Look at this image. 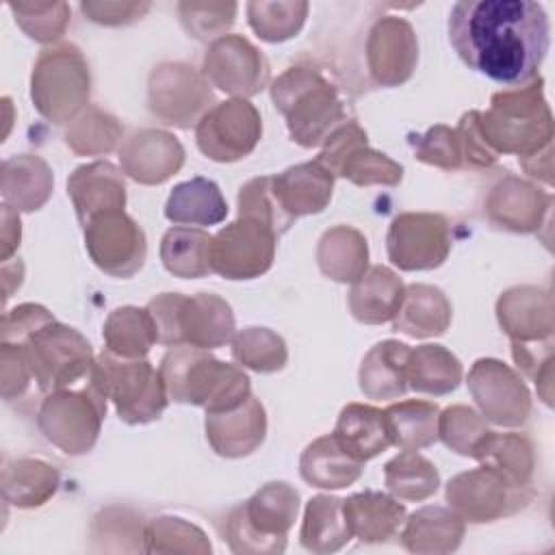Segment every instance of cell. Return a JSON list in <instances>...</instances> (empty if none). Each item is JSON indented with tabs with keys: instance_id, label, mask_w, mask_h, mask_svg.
<instances>
[{
	"instance_id": "27",
	"label": "cell",
	"mask_w": 555,
	"mask_h": 555,
	"mask_svg": "<svg viewBox=\"0 0 555 555\" xmlns=\"http://www.w3.org/2000/svg\"><path fill=\"white\" fill-rule=\"evenodd\" d=\"M343 512L351 538L377 544L395 538L405 522V505L392 494L364 490L343 501Z\"/></svg>"
},
{
	"instance_id": "52",
	"label": "cell",
	"mask_w": 555,
	"mask_h": 555,
	"mask_svg": "<svg viewBox=\"0 0 555 555\" xmlns=\"http://www.w3.org/2000/svg\"><path fill=\"white\" fill-rule=\"evenodd\" d=\"M15 15V22L24 28V33L41 43L56 41L69 22V9L63 2H46V4H9Z\"/></svg>"
},
{
	"instance_id": "16",
	"label": "cell",
	"mask_w": 555,
	"mask_h": 555,
	"mask_svg": "<svg viewBox=\"0 0 555 555\" xmlns=\"http://www.w3.org/2000/svg\"><path fill=\"white\" fill-rule=\"evenodd\" d=\"M527 501V488H514L483 464L447 483V503L464 522H492L518 512Z\"/></svg>"
},
{
	"instance_id": "44",
	"label": "cell",
	"mask_w": 555,
	"mask_h": 555,
	"mask_svg": "<svg viewBox=\"0 0 555 555\" xmlns=\"http://www.w3.org/2000/svg\"><path fill=\"white\" fill-rule=\"evenodd\" d=\"M384 483L399 501H425L436 494L440 477L427 457L403 449L384 466Z\"/></svg>"
},
{
	"instance_id": "48",
	"label": "cell",
	"mask_w": 555,
	"mask_h": 555,
	"mask_svg": "<svg viewBox=\"0 0 555 555\" xmlns=\"http://www.w3.org/2000/svg\"><path fill=\"white\" fill-rule=\"evenodd\" d=\"M145 551L150 553H210L202 529L178 516H158L145 527Z\"/></svg>"
},
{
	"instance_id": "53",
	"label": "cell",
	"mask_w": 555,
	"mask_h": 555,
	"mask_svg": "<svg viewBox=\"0 0 555 555\" xmlns=\"http://www.w3.org/2000/svg\"><path fill=\"white\" fill-rule=\"evenodd\" d=\"M410 145L418 160L440 167V169H460L462 163V145L455 128L449 126H431L423 134H410Z\"/></svg>"
},
{
	"instance_id": "28",
	"label": "cell",
	"mask_w": 555,
	"mask_h": 555,
	"mask_svg": "<svg viewBox=\"0 0 555 555\" xmlns=\"http://www.w3.org/2000/svg\"><path fill=\"white\" fill-rule=\"evenodd\" d=\"M405 295L403 282L384 264L366 269L351 286L349 310L366 325H382L395 319Z\"/></svg>"
},
{
	"instance_id": "24",
	"label": "cell",
	"mask_w": 555,
	"mask_h": 555,
	"mask_svg": "<svg viewBox=\"0 0 555 555\" xmlns=\"http://www.w3.org/2000/svg\"><path fill=\"white\" fill-rule=\"evenodd\" d=\"M67 195L72 197L78 221L87 225L98 215L124 210L126 182L115 165L93 160L74 169L67 180Z\"/></svg>"
},
{
	"instance_id": "30",
	"label": "cell",
	"mask_w": 555,
	"mask_h": 555,
	"mask_svg": "<svg viewBox=\"0 0 555 555\" xmlns=\"http://www.w3.org/2000/svg\"><path fill=\"white\" fill-rule=\"evenodd\" d=\"M464 525L466 522L451 507L427 505L403 522L401 544L410 553H451L464 538Z\"/></svg>"
},
{
	"instance_id": "19",
	"label": "cell",
	"mask_w": 555,
	"mask_h": 555,
	"mask_svg": "<svg viewBox=\"0 0 555 555\" xmlns=\"http://www.w3.org/2000/svg\"><path fill=\"white\" fill-rule=\"evenodd\" d=\"M202 74L223 93L247 98L264 89L269 80V63L245 37L223 35L208 46Z\"/></svg>"
},
{
	"instance_id": "45",
	"label": "cell",
	"mask_w": 555,
	"mask_h": 555,
	"mask_svg": "<svg viewBox=\"0 0 555 555\" xmlns=\"http://www.w3.org/2000/svg\"><path fill=\"white\" fill-rule=\"evenodd\" d=\"M119 139L121 126L117 119L95 106H87V111H82L65 132V143L69 150L82 156L108 154L115 150Z\"/></svg>"
},
{
	"instance_id": "25",
	"label": "cell",
	"mask_w": 555,
	"mask_h": 555,
	"mask_svg": "<svg viewBox=\"0 0 555 555\" xmlns=\"http://www.w3.org/2000/svg\"><path fill=\"white\" fill-rule=\"evenodd\" d=\"M496 317L512 340H548L555 327V308L548 291L538 286H516L496 301Z\"/></svg>"
},
{
	"instance_id": "7",
	"label": "cell",
	"mask_w": 555,
	"mask_h": 555,
	"mask_svg": "<svg viewBox=\"0 0 555 555\" xmlns=\"http://www.w3.org/2000/svg\"><path fill=\"white\" fill-rule=\"evenodd\" d=\"M299 494L286 481L264 483L245 503L230 509L225 540L234 553H282L297 520Z\"/></svg>"
},
{
	"instance_id": "56",
	"label": "cell",
	"mask_w": 555,
	"mask_h": 555,
	"mask_svg": "<svg viewBox=\"0 0 555 555\" xmlns=\"http://www.w3.org/2000/svg\"><path fill=\"white\" fill-rule=\"evenodd\" d=\"M52 312H48L39 304H22L2 317V343H20L24 336L52 321Z\"/></svg>"
},
{
	"instance_id": "39",
	"label": "cell",
	"mask_w": 555,
	"mask_h": 555,
	"mask_svg": "<svg viewBox=\"0 0 555 555\" xmlns=\"http://www.w3.org/2000/svg\"><path fill=\"white\" fill-rule=\"evenodd\" d=\"M351 540V531L345 520L343 499L319 494L312 496L304 512L299 542L310 553H336Z\"/></svg>"
},
{
	"instance_id": "47",
	"label": "cell",
	"mask_w": 555,
	"mask_h": 555,
	"mask_svg": "<svg viewBox=\"0 0 555 555\" xmlns=\"http://www.w3.org/2000/svg\"><path fill=\"white\" fill-rule=\"evenodd\" d=\"M308 13V2H249L247 20L264 41H284L299 33Z\"/></svg>"
},
{
	"instance_id": "29",
	"label": "cell",
	"mask_w": 555,
	"mask_h": 555,
	"mask_svg": "<svg viewBox=\"0 0 555 555\" xmlns=\"http://www.w3.org/2000/svg\"><path fill=\"white\" fill-rule=\"evenodd\" d=\"M364 462L356 460L347 453L334 434L321 436L312 440L301 457H299V473L306 483L325 490L347 488L360 479Z\"/></svg>"
},
{
	"instance_id": "38",
	"label": "cell",
	"mask_w": 555,
	"mask_h": 555,
	"mask_svg": "<svg viewBox=\"0 0 555 555\" xmlns=\"http://www.w3.org/2000/svg\"><path fill=\"white\" fill-rule=\"evenodd\" d=\"M405 377L414 392L449 395L462 382V362L442 345H421L410 349Z\"/></svg>"
},
{
	"instance_id": "26",
	"label": "cell",
	"mask_w": 555,
	"mask_h": 555,
	"mask_svg": "<svg viewBox=\"0 0 555 555\" xmlns=\"http://www.w3.org/2000/svg\"><path fill=\"white\" fill-rule=\"evenodd\" d=\"M271 186L282 210L297 219L304 215H317L330 204L334 176L321 163L310 160L271 176Z\"/></svg>"
},
{
	"instance_id": "8",
	"label": "cell",
	"mask_w": 555,
	"mask_h": 555,
	"mask_svg": "<svg viewBox=\"0 0 555 555\" xmlns=\"http://www.w3.org/2000/svg\"><path fill=\"white\" fill-rule=\"evenodd\" d=\"M20 347L37 388L46 395L65 390L74 382L91 373L95 362L89 340L74 327L56 319L43 323L20 343Z\"/></svg>"
},
{
	"instance_id": "4",
	"label": "cell",
	"mask_w": 555,
	"mask_h": 555,
	"mask_svg": "<svg viewBox=\"0 0 555 555\" xmlns=\"http://www.w3.org/2000/svg\"><path fill=\"white\" fill-rule=\"evenodd\" d=\"M479 130L496 154L527 158L553 145V117L542 78L538 76L527 85L494 93L490 108L479 113Z\"/></svg>"
},
{
	"instance_id": "50",
	"label": "cell",
	"mask_w": 555,
	"mask_h": 555,
	"mask_svg": "<svg viewBox=\"0 0 555 555\" xmlns=\"http://www.w3.org/2000/svg\"><path fill=\"white\" fill-rule=\"evenodd\" d=\"M238 217H249L256 219L264 225H269L278 236H282L291 225L293 217H288L280 202L273 195L271 186V176L254 178L247 184L241 186L238 191Z\"/></svg>"
},
{
	"instance_id": "20",
	"label": "cell",
	"mask_w": 555,
	"mask_h": 555,
	"mask_svg": "<svg viewBox=\"0 0 555 555\" xmlns=\"http://www.w3.org/2000/svg\"><path fill=\"white\" fill-rule=\"evenodd\" d=\"M418 43L412 26L395 15L373 24L366 39V63L373 80L382 87L405 82L416 65Z\"/></svg>"
},
{
	"instance_id": "2",
	"label": "cell",
	"mask_w": 555,
	"mask_h": 555,
	"mask_svg": "<svg viewBox=\"0 0 555 555\" xmlns=\"http://www.w3.org/2000/svg\"><path fill=\"white\" fill-rule=\"evenodd\" d=\"M158 371L169 401L199 405L206 412L236 408L251 395L243 369L217 360L206 349L173 347L163 356Z\"/></svg>"
},
{
	"instance_id": "22",
	"label": "cell",
	"mask_w": 555,
	"mask_h": 555,
	"mask_svg": "<svg viewBox=\"0 0 555 555\" xmlns=\"http://www.w3.org/2000/svg\"><path fill=\"white\" fill-rule=\"evenodd\" d=\"M553 195L540 191L531 182L516 176H505L492 186L486 199L488 219L509 232H535L548 215Z\"/></svg>"
},
{
	"instance_id": "33",
	"label": "cell",
	"mask_w": 555,
	"mask_h": 555,
	"mask_svg": "<svg viewBox=\"0 0 555 555\" xmlns=\"http://www.w3.org/2000/svg\"><path fill=\"white\" fill-rule=\"evenodd\" d=\"M52 184V171L39 156L20 154L2 163V199L13 210H39L48 202Z\"/></svg>"
},
{
	"instance_id": "12",
	"label": "cell",
	"mask_w": 555,
	"mask_h": 555,
	"mask_svg": "<svg viewBox=\"0 0 555 555\" xmlns=\"http://www.w3.org/2000/svg\"><path fill=\"white\" fill-rule=\"evenodd\" d=\"M317 163H321L332 176L347 178L358 186H397L403 178V167L384 152L373 150L366 132L356 121L343 124L323 143Z\"/></svg>"
},
{
	"instance_id": "18",
	"label": "cell",
	"mask_w": 555,
	"mask_h": 555,
	"mask_svg": "<svg viewBox=\"0 0 555 555\" xmlns=\"http://www.w3.org/2000/svg\"><path fill=\"white\" fill-rule=\"evenodd\" d=\"M468 390L481 416L496 425L518 427L531 414V395L522 377L501 360H477L468 371Z\"/></svg>"
},
{
	"instance_id": "15",
	"label": "cell",
	"mask_w": 555,
	"mask_h": 555,
	"mask_svg": "<svg viewBox=\"0 0 555 555\" xmlns=\"http://www.w3.org/2000/svg\"><path fill=\"white\" fill-rule=\"evenodd\" d=\"M386 251L401 271L436 269L451 251V225L438 212H401L388 228Z\"/></svg>"
},
{
	"instance_id": "46",
	"label": "cell",
	"mask_w": 555,
	"mask_h": 555,
	"mask_svg": "<svg viewBox=\"0 0 555 555\" xmlns=\"http://www.w3.org/2000/svg\"><path fill=\"white\" fill-rule=\"evenodd\" d=\"M232 356L241 366L258 373H275L286 364V345L282 336L267 327H245L232 338Z\"/></svg>"
},
{
	"instance_id": "1",
	"label": "cell",
	"mask_w": 555,
	"mask_h": 555,
	"mask_svg": "<svg viewBox=\"0 0 555 555\" xmlns=\"http://www.w3.org/2000/svg\"><path fill=\"white\" fill-rule=\"evenodd\" d=\"M449 41L470 69L520 87L538 78L551 24L531 0H460L449 13Z\"/></svg>"
},
{
	"instance_id": "55",
	"label": "cell",
	"mask_w": 555,
	"mask_h": 555,
	"mask_svg": "<svg viewBox=\"0 0 555 555\" xmlns=\"http://www.w3.org/2000/svg\"><path fill=\"white\" fill-rule=\"evenodd\" d=\"M462 145V163L464 167H492L499 154L486 143L479 130V111H468L462 115L455 128Z\"/></svg>"
},
{
	"instance_id": "3",
	"label": "cell",
	"mask_w": 555,
	"mask_h": 555,
	"mask_svg": "<svg viewBox=\"0 0 555 555\" xmlns=\"http://www.w3.org/2000/svg\"><path fill=\"white\" fill-rule=\"evenodd\" d=\"M271 100L301 147L325 143L347 124L345 104L330 80L310 65H293L271 85Z\"/></svg>"
},
{
	"instance_id": "54",
	"label": "cell",
	"mask_w": 555,
	"mask_h": 555,
	"mask_svg": "<svg viewBox=\"0 0 555 555\" xmlns=\"http://www.w3.org/2000/svg\"><path fill=\"white\" fill-rule=\"evenodd\" d=\"M512 356L518 369L525 371L538 386V392L546 405L553 403V340H512Z\"/></svg>"
},
{
	"instance_id": "51",
	"label": "cell",
	"mask_w": 555,
	"mask_h": 555,
	"mask_svg": "<svg viewBox=\"0 0 555 555\" xmlns=\"http://www.w3.org/2000/svg\"><path fill=\"white\" fill-rule=\"evenodd\" d=\"M182 26L199 41H217L232 26L236 4L234 2H180L178 4Z\"/></svg>"
},
{
	"instance_id": "42",
	"label": "cell",
	"mask_w": 555,
	"mask_h": 555,
	"mask_svg": "<svg viewBox=\"0 0 555 555\" xmlns=\"http://www.w3.org/2000/svg\"><path fill=\"white\" fill-rule=\"evenodd\" d=\"M59 488V473L41 460L22 457L2 470V496L17 507H39Z\"/></svg>"
},
{
	"instance_id": "6",
	"label": "cell",
	"mask_w": 555,
	"mask_h": 555,
	"mask_svg": "<svg viewBox=\"0 0 555 555\" xmlns=\"http://www.w3.org/2000/svg\"><path fill=\"white\" fill-rule=\"evenodd\" d=\"M89 386L113 401L119 418L128 425L156 421L169 403L160 371L145 358H119L102 351L91 366Z\"/></svg>"
},
{
	"instance_id": "17",
	"label": "cell",
	"mask_w": 555,
	"mask_h": 555,
	"mask_svg": "<svg viewBox=\"0 0 555 555\" xmlns=\"http://www.w3.org/2000/svg\"><path fill=\"white\" fill-rule=\"evenodd\" d=\"M85 228L91 260L113 278H132L145 262L147 243L139 223L124 210L93 217Z\"/></svg>"
},
{
	"instance_id": "36",
	"label": "cell",
	"mask_w": 555,
	"mask_h": 555,
	"mask_svg": "<svg viewBox=\"0 0 555 555\" xmlns=\"http://www.w3.org/2000/svg\"><path fill=\"white\" fill-rule=\"evenodd\" d=\"M225 215L228 204L217 182L199 176L176 184L165 204V217L178 225H215Z\"/></svg>"
},
{
	"instance_id": "40",
	"label": "cell",
	"mask_w": 555,
	"mask_h": 555,
	"mask_svg": "<svg viewBox=\"0 0 555 555\" xmlns=\"http://www.w3.org/2000/svg\"><path fill=\"white\" fill-rule=\"evenodd\" d=\"M438 405L434 401L408 399L384 410L390 442L401 451H418L438 440Z\"/></svg>"
},
{
	"instance_id": "32",
	"label": "cell",
	"mask_w": 555,
	"mask_h": 555,
	"mask_svg": "<svg viewBox=\"0 0 555 555\" xmlns=\"http://www.w3.org/2000/svg\"><path fill=\"white\" fill-rule=\"evenodd\" d=\"M410 347L399 340H382L364 356L358 373L360 390L369 399H399L408 390Z\"/></svg>"
},
{
	"instance_id": "37",
	"label": "cell",
	"mask_w": 555,
	"mask_h": 555,
	"mask_svg": "<svg viewBox=\"0 0 555 555\" xmlns=\"http://www.w3.org/2000/svg\"><path fill=\"white\" fill-rule=\"evenodd\" d=\"M317 262L321 273L330 280L340 284H353L369 264L366 238L349 225L330 228L319 241Z\"/></svg>"
},
{
	"instance_id": "58",
	"label": "cell",
	"mask_w": 555,
	"mask_h": 555,
	"mask_svg": "<svg viewBox=\"0 0 555 555\" xmlns=\"http://www.w3.org/2000/svg\"><path fill=\"white\" fill-rule=\"evenodd\" d=\"M82 13L98 24H106V26H119V24H128L134 22L137 17H141L150 4H137V2H82L80 4Z\"/></svg>"
},
{
	"instance_id": "14",
	"label": "cell",
	"mask_w": 555,
	"mask_h": 555,
	"mask_svg": "<svg viewBox=\"0 0 555 555\" xmlns=\"http://www.w3.org/2000/svg\"><path fill=\"white\" fill-rule=\"evenodd\" d=\"M150 111L169 126L191 128L208 111L212 102L210 82L204 74L184 63H160L147 82Z\"/></svg>"
},
{
	"instance_id": "11",
	"label": "cell",
	"mask_w": 555,
	"mask_h": 555,
	"mask_svg": "<svg viewBox=\"0 0 555 555\" xmlns=\"http://www.w3.org/2000/svg\"><path fill=\"white\" fill-rule=\"evenodd\" d=\"M262 134L260 113L245 98L219 102L195 126V143L217 163H234L254 152Z\"/></svg>"
},
{
	"instance_id": "41",
	"label": "cell",
	"mask_w": 555,
	"mask_h": 555,
	"mask_svg": "<svg viewBox=\"0 0 555 555\" xmlns=\"http://www.w3.org/2000/svg\"><path fill=\"white\" fill-rule=\"evenodd\" d=\"M212 236L197 228L173 225L160 241V260L176 278H204L212 271L210 264Z\"/></svg>"
},
{
	"instance_id": "35",
	"label": "cell",
	"mask_w": 555,
	"mask_h": 555,
	"mask_svg": "<svg viewBox=\"0 0 555 555\" xmlns=\"http://www.w3.org/2000/svg\"><path fill=\"white\" fill-rule=\"evenodd\" d=\"M473 457L499 473L514 488H527L535 468L533 444L522 434L488 431L475 447Z\"/></svg>"
},
{
	"instance_id": "31",
	"label": "cell",
	"mask_w": 555,
	"mask_h": 555,
	"mask_svg": "<svg viewBox=\"0 0 555 555\" xmlns=\"http://www.w3.org/2000/svg\"><path fill=\"white\" fill-rule=\"evenodd\" d=\"M332 434L340 447L360 462H369L392 447L384 410L364 403H347Z\"/></svg>"
},
{
	"instance_id": "21",
	"label": "cell",
	"mask_w": 555,
	"mask_h": 555,
	"mask_svg": "<svg viewBox=\"0 0 555 555\" xmlns=\"http://www.w3.org/2000/svg\"><path fill=\"white\" fill-rule=\"evenodd\" d=\"M119 163L124 173L132 180L141 184H160L182 167L184 147L173 134L145 128L126 139L119 147Z\"/></svg>"
},
{
	"instance_id": "10",
	"label": "cell",
	"mask_w": 555,
	"mask_h": 555,
	"mask_svg": "<svg viewBox=\"0 0 555 555\" xmlns=\"http://www.w3.org/2000/svg\"><path fill=\"white\" fill-rule=\"evenodd\" d=\"M106 416V399L89 384L82 390L50 392L37 414L43 436L69 455L91 451Z\"/></svg>"
},
{
	"instance_id": "13",
	"label": "cell",
	"mask_w": 555,
	"mask_h": 555,
	"mask_svg": "<svg viewBox=\"0 0 555 555\" xmlns=\"http://www.w3.org/2000/svg\"><path fill=\"white\" fill-rule=\"evenodd\" d=\"M278 234L249 217H238L212 236L210 264L225 280H251L267 273L275 258Z\"/></svg>"
},
{
	"instance_id": "23",
	"label": "cell",
	"mask_w": 555,
	"mask_h": 555,
	"mask_svg": "<svg viewBox=\"0 0 555 555\" xmlns=\"http://www.w3.org/2000/svg\"><path fill=\"white\" fill-rule=\"evenodd\" d=\"M267 434V414L262 403L249 395L230 410L206 412V438L223 457H243L254 453Z\"/></svg>"
},
{
	"instance_id": "57",
	"label": "cell",
	"mask_w": 555,
	"mask_h": 555,
	"mask_svg": "<svg viewBox=\"0 0 555 555\" xmlns=\"http://www.w3.org/2000/svg\"><path fill=\"white\" fill-rule=\"evenodd\" d=\"M33 375L28 371V364L13 343H2V395L7 401H11L15 395L20 397L26 386L30 384Z\"/></svg>"
},
{
	"instance_id": "49",
	"label": "cell",
	"mask_w": 555,
	"mask_h": 555,
	"mask_svg": "<svg viewBox=\"0 0 555 555\" xmlns=\"http://www.w3.org/2000/svg\"><path fill=\"white\" fill-rule=\"evenodd\" d=\"M486 418L466 405H451L438 414V438L466 457H473L475 447L488 434Z\"/></svg>"
},
{
	"instance_id": "34",
	"label": "cell",
	"mask_w": 555,
	"mask_h": 555,
	"mask_svg": "<svg viewBox=\"0 0 555 555\" xmlns=\"http://www.w3.org/2000/svg\"><path fill=\"white\" fill-rule=\"evenodd\" d=\"M392 323L395 330L412 338L440 336L451 323V304L436 286L410 284Z\"/></svg>"
},
{
	"instance_id": "5",
	"label": "cell",
	"mask_w": 555,
	"mask_h": 555,
	"mask_svg": "<svg viewBox=\"0 0 555 555\" xmlns=\"http://www.w3.org/2000/svg\"><path fill=\"white\" fill-rule=\"evenodd\" d=\"M160 345L195 349L223 347L234 338V314L225 299L215 293L180 295L163 293L147 304Z\"/></svg>"
},
{
	"instance_id": "43",
	"label": "cell",
	"mask_w": 555,
	"mask_h": 555,
	"mask_svg": "<svg viewBox=\"0 0 555 555\" xmlns=\"http://www.w3.org/2000/svg\"><path fill=\"white\" fill-rule=\"evenodd\" d=\"M102 336L106 351L119 358H145L150 347L158 343L150 310L134 306L113 310L104 321Z\"/></svg>"
},
{
	"instance_id": "9",
	"label": "cell",
	"mask_w": 555,
	"mask_h": 555,
	"mask_svg": "<svg viewBox=\"0 0 555 555\" xmlns=\"http://www.w3.org/2000/svg\"><path fill=\"white\" fill-rule=\"evenodd\" d=\"M30 98L37 111L54 121L67 124L89 102V65L72 43L46 48L30 78Z\"/></svg>"
}]
</instances>
